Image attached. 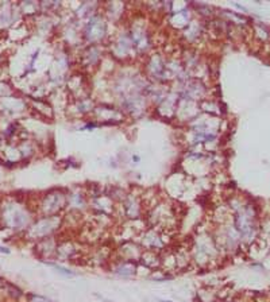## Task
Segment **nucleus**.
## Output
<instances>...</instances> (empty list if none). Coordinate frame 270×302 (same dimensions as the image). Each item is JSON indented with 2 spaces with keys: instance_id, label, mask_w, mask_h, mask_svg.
Segmentation results:
<instances>
[{
  "instance_id": "obj_12",
  "label": "nucleus",
  "mask_w": 270,
  "mask_h": 302,
  "mask_svg": "<svg viewBox=\"0 0 270 302\" xmlns=\"http://www.w3.org/2000/svg\"><path fill=\"white\" fill-rule=\"evenodd\" d=\"M219 301L218 294L211 287H202L196 293V302H215Z\"/></svg>"
},
{
  "instance_id": "obj_13",
  "label": "nucleus",
  "mask_w": 270,
  "mask_h": 302,
  "mask_svg": "<svg viewBox=\"0 0 270 302\" xmlns=\"http://www.w3.org/2000/svg\"><path fill=\"white\" fill-rule=\"evenodd\" d=\"M43 263L48 264V266H50V267L56 268L57 271L60 272V274H62V275H65V276H75L76 275V272L73 271V270H69V268L64 267V266H61V264L54 263V262H52V261H45Z\"/></svg>"
},
{
  "instance_id": "obj_1",
  "label": "nucleus",
  "mask_w": 270,
  "mask_h": 302,
  "mask_svg": "<svg viewBox=\"0 0 270 302\" xmlns=\"http://www.w3.org/2000/svg\"><path fill=\"white\" fill-rule=\"evenodd\" d=\"M191 253L192 263L196 264L197 267H210L211 263L216 259L220 251L215 243L211 232H201L197 235L189 248Z\"/></svg>"
},
{
  "instance_id": "obj_8",
  "label": "nucleus",
  "mask_w": 270,
  "mask_h": 302,
  "mask_svg": "<svg viewBox=\"0 0 270 302\" xmlns=\"http://www.w3.org/2000/svg\"><path fill=\"white\" fill-rule=\"evenodd\" d=\"M137 264L135 262L124 261V259H114L111 263V272L122 280H131L137 276Z\"/></svg>"
},
{
  "instance_id": "obj_17",
  "label": "nucleus",
  "mask_w": 270,
  "mask_h": 302,
  "mask_svg": "<svg viewBox=\"0 0 270 302\" xmlns=\"http://www.w3.org/2000/svg\"><path fill=\"white\" fill-rule=\"evenodd\" d=\"M215 302H220V301H215Z\"/></svg>"
},
{
  "instance_id": "obj_15",
  "label": "nucleus",
  "mask_w": 270,
  "mask_h": 302,
  "mask_svg": "<svg viewBox=\"0 0 270 302\" xmlns=\"http://www.w3.org/2000/svg\"><path fill=\"white\" fill-rule=\"evenodd\" d=\"M0 253L2 254H10V249L7 247H0Z\"/></svg>"
},
{
  "instance_id": "obj_3",
  "label": "nucleus",
  "mask_w": 270,
  "mask_h": 302,
  "mask_svg": "<svg viewBox=\"0 0 270 302\" xmlns=\"http://www.w3.org/2000/svg\"><path fill=\"white\" fill-rule=\"evenodd\" d=\"M68 207V192L64 189H53L42 197L39 212L42 216H62Z\"/></svg>"
},
{
  "instance_id": "obj_16",
  "label": "nucleus",
  "mask_w": 270,
  "mask_h": 302,
  "mask_svg": "<svg viewBox=\"0 0 270 302\" xmlns=\"http://www.w3.org/2000/svg\"><path fill=\"white\" fill-rule=\"evenodd\" d=\"M161 302H173V301H170V299H165V301H164V299H162Z\"/></svg>"
},
{
  "instance_id": "obj_10",
  "label": "nucleus",
  "mask_w": 270,
  "mask_h": 302,
  "mask_svg": "<svg viewBox=\"0 0 270 302\" xmlns=\"http://www.w3.org/2000/svg\"><path fill=\"white\" fill-rule=\"evenodd\" d=\"M57 245H58V240L56 239V236L38 240L37 251L38 255L42 258V261L45 262L46 259H56Z\"/></svg>"
},
{
  "instance_id": "obj_14",
  "label": "nucleus",
  "mask_w": 270,
  "mask_h": 302,
  "mask_svg": "<svg viewBox=\"0 0 270 302\" xmlns=\"http://www.w3.org/2000/svg\"><path fill=\"white\" fill-rule=\"evenodd\" d=\"M29 302H53L52 299L46 298V297H43V295H30V301Z\"/></svg>"
},
{
  "instance_id": "obj_5",
  "label": "nucleus",
  "mask_w": 270,
  "mask_h": 302,
  "mask_svg": "<svg viewBox=\"0 0 270 302\" xmlns=\"http://www.w3.org/2000/svg\"><path fill=\"white\" fill-rule=\"evenodd\" d=\"M4 219L7 221L8 226H11L16 231L27 230L33 223V216L23 208L18 205H8L4 212Z\"/></svg>"
},
{
  "instance_id": "obj_6",
  "label": "nucleus",
  "mask_w": 270,
  "mask_h": 302,
  "mask_svg": "<svg viewBox=\"0 0 270 302\" xmlns=\"http://www.w3.org/2000/svg\"><path fill=\"white\" fill-rule=\"evenodd\" d=\"M118 207L122 209V216H124L126 220H139L142 219L143 212H145V205H143V198L141 194L135 193H127V196Z\"/></svg>"
},
{
  "instance_id": "obj_7",
  "label": "nucleus",
  "mask_w": 270,
  "mask_h": 302,
  "mask_svg": "<svg viewBox=\"0 0 270 302\" xmlns=\"http://www.w3.org/2000/svg\"><path fill=\"white\" fill-rule=\"evenodd\" d=\"M143 248L135 240H128V242H122L117 249V258L124 259V261H131L138 263L141 257H142Z\"/></svg>"
},
{
  "instance_id": "obj_4",
  "label": "nucleus",
  "mask_w": 270,
  "mask_h": 302,
  "mask_svg": "<svg viewBox=\"0 0 270 302\" xmlns=\"http://www.w3.org/2000/svg\"><path fill=\"white\" fill-rule=\"evenodd\" d=\"M165 231L158 230L154 226H149L143 231L142 234L139 235L138 243L142 245L143 249H149V251H155V253L162 254L165 251L166 245L169 240H166Z\"/></svg>"
},
{
  "instance_id": "obj_2",
  "label": "nucleus",
  "mask_w": 270,
  "mask_h": 302,
  "mask_svg": "<svg viewBox=\"0 0 270 302\" xmlns=\"http://www.w3.org/2000/svg\"><path fill=\"white\" fill-rule=\"evenodd\" d=\"M64 226V216H41L27 228V235L31 240L56 236L58 231Z\"/></svg>"
},
{
  "instance_id": "obj_9",
  "label": "nucleus",
  "mask_w": 270,
  "mask_h": 302,
  "mask_svg": "<svg viewBox=\"0 0 270 302\" xmlns=\"http://www.w3.org/2000/svg\"><path fill=\"white\" fill-rule=\"evenodd\" d=\"M80 255L79 245L76 244L73 240H60L57 245V255L56 259L64 262L75 261L76 258Z\"/></svg>"
},
{
  "instance_id": "obj_11",
  "label": "nucleus",
  "mask_w": 270,
  "mask_h": 302,
  "mask_svg": "<svg viewBox=\"0 0 270 302\" xmlns=\"http://www.w3.org/2000/svg\"><path fill=\"white\" fill-rule=\"evenodd\" d=\"M138 263L146 266L147 268H150L151 271L160 270L161 268V254L155 253V251H149V249H143L142 257H141Z\"/></svg>"
}]
</instances>
